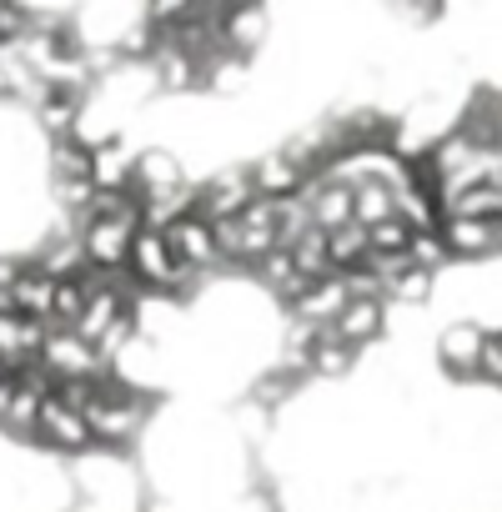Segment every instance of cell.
Wrapping results in <instances>:
<instances>
[{
  "label": "cell",
  "instance_id": "cell-1",
  "mask_svg": "<svg viewBox=\"0 0 502 512\" xmlns=\"http://www.w3.org/2000/svg\"><path fill=\"white\" fill-rule=\"evenodd\" d=\"M36 442L61 452V457H91L96 452V432L86 422V412H71L66 402L46 397L41 402V417H36Z\"/></svg>",
  "mask_w": 502,
  "mask_h": 512
},
{
  "label": "cell",
  "instance_id": "cell-2",
  "mask_svg": "<svg viewBox=\"0 0 502 512\" xmlns=\"http://www.w3.org/2000/svg\"><path fill=\"white\" fill-rule=\"evenodd\" d=\"M161 236H166L171 256H176V262H181L186 272L211 277V272L221 267V251H216V221H206V216L186 211V216H181V221H171Z\"/></svg>",
  "mask_w": 502,
  "mask_h": 512
},
{
  "label": "cell",
  "instance_id": "cell-3",
  "mask_svg": "<svg viewBox=\"0 0 502 512\" xmlns=\"http://www.w3.org/2000/svg\"><path fill=\"white\" fill-rule=\"evenodd\" d=\"M41 367L61 382V377H91V382H101V377H111L116 367L86 342V337H76V332H51L46 337V347H41Z\"/></svg>",
  "mask_w": 502,
  "mask_h": 512
},
{
  "label": "cell",
  "instance_id": "cell-4",
  "mask_svg": "<svg viewBox=\"0 0 502 512\" xmlns=\"http://www.w3.org/2000/svg\"><path fill=\"white\" fill-rule=\"evenodd\" d=\"M452 251V262H492L502 256V221L497 216H442L437 231Z\"/></svg>",
  "mask_w": 502,
  "mask_h": 512
},
{
  "label": "cell",
  "instance_id": "cell-5",
  "mask_svg": "<svg viewBox=\"0 0 502 512\" xmlns=\"http://www.w3.org/2000/svg\"><path fill=\"white\" fill-rule=\"evenodd\" d=\"M257 196V186H251V166H226L216 176H206L196 186V216L206 221H231L246 211V201Z\"/></svg>",
  "mask_w": 502,
  "mask_h": 512
},
{
  "label": "cell",
  "instance_id": "cell-6",
  "mask_svg": "<svg viewBox=\"0 0 502 512\" xmlns=\"http://www.w3.org/2000/svg\"><path fill=\"white\" fill-rule=\"evenodd\" d=\"M267 36H272V16H267L262 0H236V6H226V16H221V41H226L231 56L251 61V56L267 46Z\"/></svg>",
  "mask_w": 502,
  "mask_h": 512
},
{
  "label": "cell",
  "instance_id": "cell-7",
  "mask_svg": "<svg viewBox=\"0 0 502 512\" xmlns=\"http://www.w3.org/2000/svg\"><path fill=\"white\" fill-rule=\"evenodd\" d=\"M141 226H126V221H86L81 226V251H86V267L96 272H121L126 256H131V241H136Z\"/></svg>",
  "mask_w": 502,
  "mask_h": 512
},
{
  "label": "cell",
  "instance_id": "cell-8",
  "mask_svg": "<svg viewBox=\"0 0 502 512\" xmlns=\"http://www.w3.org/2000/svg\"><path fill=\"white\" fill-rule=\"evenodd\" d=\"M297 196L307 201V211H312V226H317V231H337V226H347V221H352V186H347V181H337V176H327V171L307 176Z\"/></svg>",
  "mask_w": 502,
  "mask_h": 512
},
{
  "label": "cell",
  "instance_id": "cell-9",
  "mask_svg": "<svg viewBox=\"0 0 502 512\" xmlns=\"http://www.w3.org/2000/svg\"><path fill=\"white\" fill-rule=\"evenodd\" d=\"M387 317H392V307L382 297H362V302H347L342 307V317L332 322V332H337V342H347L352 352H362V347H372V342L387 337Z\"/></svg>",
  "mask_w": 502,
  "mask_h": 512
},
{
  "label": "cell",
  "instance_id": "cell-10",
  "mask_svg": "<svg viewBox=\"0 0 502 512\" xmlns=\"http://www.w3.org/2000/svg\"><path fill=\"white\" fill-rule=\"evenodd\" d=\"M482 337H487L482 322H452V327H442V337H437V362H442V372H452V377H477Z\"/></svg>",
  "mask_w": 502,
  "mask_h": 512
},
{
  "label": "cell",
  "instance_id": "cell-11",
  "mask_svg": "<svg viewBox=\"0 0 502 512\" xmlns=\"http://www.w3.org/2000/svg\"><path fill=\"white\" fill-rule=\"evenodd\" d=\"M251 277H257V282H262V287L282 302V307H292V302L312 287V282L297 272V262H292V251H287V246H272V251L262 256V262L251 267Z\"/></svg>",
  "mask_w": 502,
  "mask_h": 512
},
{
  "label": "cell",
  "instance_id": "cell-12",
  "mask_svg": "<svg viewBox=\"0 0 502 512\" xmlns=\"http://www.w3.org/2000/svg\"><path fill=\"white\" fill-rule=\"evenodd\" d=\"M16 312L31 317V322H46V327H51V312H56V277L41 272L31 256H26V272L16 277Z\"/></svg>",
  "mask_w": 502,
  "mask_h": 512
},
{
  "label": "cell",
  "instance_id": "cell-13",
  "mask_svg": "<svg viewBox=\"0 0 502 512\" xmlns=\"http://www.w3.org/2000/svg\"><path fill=\"white\" fill-rule=\"evenodd\" d=\"M302 181H307V176H302L282 151H267V156L251 161V186H257V196L287 201V196H297V191H302Z\"/></svg>",
  "mask_w": 502,
  "mask_h": 512
},
{
  "label": "cell",
  "instance_id": "cell-14",
  "mask_svg": "<svg viewBox=\"0 0 502 512\" xmlns=\"http://www.w3.org/2000/svg\"><path fill=\"white\" fill-rule=\"evenodd\" d=\"M367 226L362 221H347V226H337V231H327V262H332V272L342 277V272H357L362 262H367Z\"/></svg>",
  "mask_w": 502,
  "mask_h": 512
},
{
  "label": "cell",
  "instance_id": "cell-15",
  "mask_svg": "<svg viewBox=\"0 0 502 512\" xmlns=\"http://www.w3.org/2000/svg\"><path fill=\"white\" fill-rule=\"evenodd\" d=\"M407 262H412L417 272H427V277H442V267H452V251H447V241H442L437 231H412Z\"/></svg>",
  "mask_w": 502,
  "mask_h": 512
},
{
  "label": "cell",
  "instance_id": "cell-16",
  "mask_svg": "<svg viewBox=\"0 0 502 512\" xmlns=\"http://www.w3.org/2000/svg\"><path fill=\"white\" fill-rule=\"evenodd\" d=\"M437 292V277H427V272H402L397 282H387V292H382V302L392 307V302H402V307H422L427 297Z\"/></svg>",
  "mask_w": 502,
  "mask_h": 512
},
{
  "label": "cell",
  "instance_id": "cell-17",
  "mask_svg": "<svg viewBox=\"0 0 502 512\" xmlns=\"http://www.w3.org/2000/svg\"><path fill=\"white\" fill-rule=\"evenodd\" d=\"M407 241H412V226L402 216H387V221L367 226V246L372 251H407Z\"/></svg>",
  "mask_w": 502,
  "mask_h": 512
},
{
  "label": "cell",
  "instance_id": "cell-18",
  "mask_svg": "<svg viewBox=\"0 0 502 512\" xmlns=\"http://www.w3.org/2000/svg\"><path fill=\"white\" fill-rule=\"evenodd\" d=\"M477 377L502 387V332H487L482 337V352H477Z\"/></svg>",
  "mask_w": 502,
  "mask_h": 512
}]
</instances>
